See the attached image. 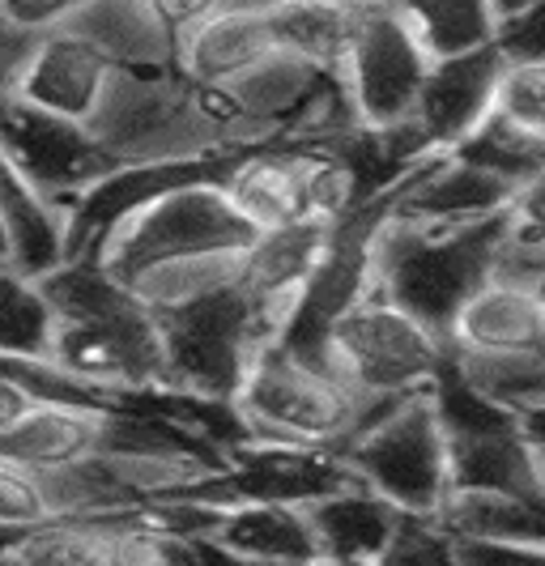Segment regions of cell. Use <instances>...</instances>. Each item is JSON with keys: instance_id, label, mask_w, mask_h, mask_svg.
Here are the masks:
<instances>
[{"instance_id": "obj_1", "label": "cell", "mask_w": 545, "mask_h": 566, "mask_svg": "<svg viewBox=\"0 0 545 566\" xmlns=\"http://www.w3.org/2000/svg\"><path fill=\"white\" fill-rule=\"evenodd\" d=\"M252 234L218 184H184L119 218L90 255L145 303H167L230 277Z\"/></svg>"}, {"instance_id": "obj_2", "label": "cell", "mask_w": 545, "mask_h": 566, "mask_svg": "<svg viewBox=\"0 0 545 566\" xmlns=\"http://www.w3.org/2000/svg\"><path fill=\"white\" fill-rule=\"evenodd\" d=\"M39 282L60 315L52 349L60 370L115 397L167 388L158 319L133 285L112 277L94 255H69Z\"/></svg>"}, {"instance_id": "obj_3", "label": "cell", "mask_w": 545, "mask_h": 566, "mask_svg": "<svg viewBox=\"0 0 545 566\" xmlns=\"http://www.w3.org/2000/svg\"><path fill=\"white\" fill-rule=\"evenodd\" d=\"M503 227L507 209L460 227H427L388 213L371 239L375 290L443 337L460 303L486 282Z\"/></svg>"}, {"instance_id": "obj_4", "label": "cell", "mask_w": 545, "mask_h": 566, "mask_svg": "<svg viewBox=\"0 0 545 566\" xmlns=\"http://www.w3.org/2000/svg\"><path fill=\"white\" fill-rule=\"evenodd\" d=\"M230 405L248 439H277V443L342 452L388 400L358 397L328 363L298 358L269 337L256 349Z\"/></svg>"}, {"instance_id": "obj_5", "label": "cell", "mask_w": 545, "mask_h": 566, "mask_svg": "<svg viewBox=\"0 0 545 566\" xmlns=\"http://www.w3.org/2000/svg\"><path fill=\"white\" fill-rule=\"evenodd\" d=\"M149 307L163 337L167 388L197 400L234 397L256 349L273 337L269 315L239 290L234 273Z\"/></svg>"}, {"instance_id": "obj_6", "label": "cell", "mask_w": 545, "mask_h": 566, "mask_svg": "<svg viewBox=\"0 0 545 566\" xmlns=\"http://www.w3.org/2000/svg\"><path fill=\"white\" fill-rule=\"evenodd\" d=\"M443 337L427 328L418 315L397 307L379 290H367L354 307H345L328 337L324 363L367 400H397L431 388L443 363Z\"/></svg>"}, {"instance_id": "obj_7", "label": "cell", "mask_w": 545, "mask_h": 566, "mask_svg": "<svg viewBox=\"0 0 545 566\" xmlns=\"http://www.w3.org/2000/svg\"><path fill=\"white\" fill-rule=\"evenodd\" d=\"M342 460L358 482L401 511L434 515L448 499V434L439 426L427 388L375 409L342 448Z\"/></svg>"}, {"instance_id": "obj_8", "label": "cell", "mask_w": 545, "mask_h": 566, "mask_svg": "<svg viewBox=\"0 0 545 566\" xmlns=\"http://www.w3.org/2000/svg\"><path fill=\"white\" fill-rule=\"evenodd\" d=\"M0 149L27 175L30 188L60 209H69L107 170L124 167L90 124L43 112L9 85L0 90Z\"/></svg>"}, {"instance_id": "obj_9", "label": "cell", "mask_w": 545, "mask_h": 566, "mask_svg": "<svg viewBox=\"0 0 545 566\" xmlns=\"http://www.w3.org/2000/svg\"><path fill=\"white\" fill-rule=\"evenodd\" d=\"M427 69H431V52L418 43V34L388 0H375L358 13L342 64V82L363 128L405 124L418 103Z\"/></svg>"}, {"instance_id": "obj_10", "label": "cell", "mask_w": 545, "mask_h": 566, "mask_svg": "<svg viewBox=\"0 0 545 566\" xmlns=\"http://www.w3.org/2000/svg\"><path fill=\"white\" fill-rule=\"evenodd\" d=\"M499 69H503V56H499L494 43L431 60L409 119L392 124L405 137V145L413 149V158L452 149L490 112V94H494V82H499Z\"/></svg>"}, {"instance_id": "obj_11", "label": "cell", "mask_w": 545, "mask_h": 566, "mask_svg": "<svg viewBox=\"0 0 545 566\" xmlns=\"http://www.w3.org/2000/svg\"><path fill=\"white\" fill-rule=\"evenodd\" d=\"M115 69H124V64H115L98 43H90L86 34L56 27L30 39V52L22 60V69L13 73L9 90L43 112L90 124L112 90Z\"/></svg>"}, {"instance_id": "obj_12", "label": "cell", "mask_w": 545, "mask_h": 566, "mask_svg": "<svg viewBox=\"0 0 545 566\" xmlns=\"http://www.w3.org/2000/svg\"><path fill=\"white\" fill-rule=\"evenodd\" d=\"M512 197L516 188L507 179L473 163H460L452 154H427L397 179L392 213L427 227H460V222H482L503 213Z\"/></svg>"}, {"instance_id": "obj_13", "label": "cell", "mask_w": 545, "mask_h": 566, "mask_svg": "<svg viewBox=\"0 0 545 566\" xmlns=\"http://www.w3.org/2000/svg\"><path fill=\"white\" fill-rule=\"evenodd\" d=\"M328 227L333 222H319V218H294L286 227L256 230L252 243L234 260V282L269 315L273 337L286 319L290 303L298 298L303 282L312 277L319 252L328 243Z\"/></svg>"}, {"instance_id": "obj_14", "label": "cell", "mask_w": 545, "mask_h": 566, "mask_svg": "<svg viewBox=\"0 0 545 566\" xmlns=\"http://www.w3.org/2000/svg\"><path fill=\"white\" fill-rule=\"evenodd\" d=\"M448 482L452 490L542 499V426L512 422L473 434H448Z\"/></svg>"}, {"instance_id": "obj_15", "label": "cell", "mask_w": 545, "mask_h": 566, "mask_svg": "<svg viewBox=\"0 0 545 566\" xmlns=\"http://www.w3.org/2000/svg\"><path fill=\"white\" fill-rule=\"evenodd\" d=\"M277 52V39L269 27V9H213L197 27L175 39V69L197 90H218L248 73L252 64Z\"/></svg>"}, {"instance_id": "obj_16", "label": "cell", "mask_w": 545, "mask_h": 566, "mask_svg": "<svg viewBox=\"0 0 545 566\" xmlns=\"http://www.w3.org/2000/svg\"><path fill=\"white\" fill-rule=\"evenodd\" d=\"M303 149L312 145H248L222 175V197L252 230L286 227L303 218Z\"/></svg>"}, {"instance_id": "obj_17", "label": "cell", "mask_w": 545, "mask_h": 566, "mask_svg": "<svg viewBox=\"0 0 545 566\" xmlns=\"http://www.w3.org/2000/svg\"><path fill=\"white\" fill-rule=\"evenodd\" d=\"M209 537L218 541L230 563H319L307 503H277V499L227 503L218 511Z\"/></svg>"}, {"instance_id": "obj_18", "label": "cell", "mask_w": 545, "mask_h": 566, "mask_svg": "<svg viewBox=\"0 0 545 566\" xmlns=\"http://www.w3.org/2000/svg\"><path fill=\"white\" fill-rule=\"evenodd\" d=\"M401 507L379 499L363 482L328 490L307 503V520L319 545V563H379Z\"/></svg>"}, {"instance_id": "obj_19", "label": "cell", "mask_w": 545, "mask_h": 566, "mask_svg": "<svg viewBox=\"0 0 545 566\" xmlns=\"http://www.w3.org/2000/svg\"><path fill=\"white\" fill-rule=\"evenodd\" d=\"M443 340L452 349H542L545 345L542 290L482 282L457 307Z\"/></svg>"}, {"instance_id": "obj_20", "label": "cell", "mask_w": 545, "mask_h": 566, "mask_svg": "<svg viewBox=\"0 0 545 566\" xmlns=\"http://www.w3.org/2000/svg\"><path fill=\"white\" fill-rule=\"evenodd\" d=\"M103 413L90 405H64V400H34L18 422L0 434V455L27 464L34 473L64 469L82 455L98 452Z\"/></svg>"}, {"instance_id": "obj_21", "label": "cell", "mask_w": 545, "mask_h": 566, "mask_svg": "<svg viewBox=\"0 0 545 566\" xmlns=\"http://www.w3.org/2000/svg\"><path fill=\"white\" fill-rule=\"evenodd\" d=\"M0 218L9 230V264L27 277H43L64 264V209L43 192L30 188V179L13 167L0 149Z\"/></svg>"}, {"instance_id": "obj_22", "label": "cell", "mask_w": 545, "mask_h": 566, "mask_svg": "<svg viewBox=\"0 0 545 566\" xmlns=\"http://www.w3.org/2000/svg\"><path fill=\"white\" fill-rule=\"evenodd\" d=\"M64 27L86 34L124 69H175L171 34L154 22L145 0H86Z\"/></svg>"}, {"instance_id": "obj_23", "label": "cell", "mask_w": 545, "mask_h": 566, "mask_svg": "<svg viewBox=\"0 0 545 566\" xmlns=\"http://www.w3.org/2000/svg\"><path fill=\"white\" fill-rule=\"evenodd\" d=\"M439 524L452 537H486L512 541L528 549H545V503L542 499H520L499 490H448Z\"/></svg>"}, {"instance_id": "obj_24", "label": "cell", "mask_w": 545, "mask_h": 566, "mask_svg": "<svg viewBox=\"0 0 545 566\" xmlns=\"http://www.w3.org/2000/svg\"><path fill=\"white\" fill-rule=\"evenodd\" d=\"M448 358H452V367L486 400L512 409L516 418L542 422V397H545L542 349H452L448 345Z\"/></svg>"}, {"instance_id": "obj_25", "label": "cell", "mask_w": 545, "mask_h": 566, "mask_svg": "<svg viewBox=\"0 0 545 566\" xmlns=\"http://www.w3.org/2000/svg\"><path fill=\"white\" fill-rule=\"evenodd\" d=\"M60 315L39 277L0 264V354L4 358H34L52 363Z\"/></svg>"}, {"instance_id": "obj_26", "label": "cell", "mask_w": 545, "mask_h": 566, "mask_svg": "<svg viewBox=\"0 0 545 566\" xmlns=\"http://www.w3.org/2000/svg\"><path fill=\"white\" fill-rule=\"evenodd\" d=\"M363 13V9H358ZM354 9H328V4H298V0H277L269 9V27L277 39V52L307 60L316 69L342 73L349 39L358 27Z\"/></svg>"}, {"instance_id": "obj_27", "label": "cell", "mask_w": 545, "mask_h": 566, "mask_svg": "<svg viewBox=\"0 0 545 566\" xmlns=\"http://www.w3.org/2000/svg\"><path fill=\"white\" fill-rule=\"evenodd\" d=\"M460 163H473V167L490 170L499 179H507L512 188H524L533 179H542V163H545V133H533V128H520L512 119H503L499 112H486L464 137H460L452 149Z\"/></svg>"}, {"instance_id": "obj_28", "label": "cell", "mask_w": 545, "mask_h": 566, "mask_svg": "<svg viewBox=\"0 0 545 566\" xmlns=\"http://www.w3.org/2000/svg\"><path fill=\"white\" fill-rule=\"evenodd\" d=\"M401 13L418 43L434 56H457L494 39L490 0H388Z\"/></svg>"}, {"instance_id": "obj_29", "label": "cell", "mask_w": 545, "mask_h": 566, "mask_svg": "<svg viewBox=\"0 0 545 566\" xmlns=\"http://www.w3.org/2000/svg\"><path fill=\"white\" fill-rule=\"evenodd\" d=\"M490 112L520 128L545 133V64L542 60H503L499 82L490 94Z\"/></svg>"}, {"instance_id": "obj_30", "label": "cell", "mask_w": 545, "mask_h": 566, "mask_svg": "<svg viewBox=\"0 0 545 566\" xmlns=\"http://www.w3.org/2000/svg\"><path fill=\"white\" fill-rule=\"evenodd\" d=\"M43 520H56L43 473L0 455V528H34Z\"/></svg>"}, {"instance_id": "obj_31", "label": "cell", "mask_w": 545, "mask_h": 566, "mask_svg": "<svg viewBox=\"0 0 545 566\" xmlns=\"http://www.w3.org/2000/svg\"><path fill=\"white\" fill-rule=\"evenodd\" d=\"M384 566H452V554H448V533L439 524V511L434 515H422V511H401L397 515V528H392V541L384 549Z\"/></svg>"}, {"instance_id": "obj_32", "label": "cell", "mask_w": 545, "mask_h": 566, "mask_svg": "<svg viewBox=\"0 0 545 566\" xmlns=\"http://www.w3.org/2000/svg\"><path fill=\"white\" fill-rule=\"evenodd\" d=\"M503 60H542V4L494 18V39Z\"/></svg>"}, {"instance_id": "obj_33", "label": "cell", "mask_w": 545, "mask_h": 566, "mask_svg": "<svg viewBox=\"0 0 545 566\" xmlns=\"http://www.w3.org/2000/svg\"><path fill=\"white\" fill-rule=\"evenodd\" d=\"M86 0H0V18L22 34H43V30L64 27Z\"/></svg>"}, {"instance_id": "obj_34", "label": "cell", "mask_w": 545, "mask_h": 566, "mask_svg": "<svg viewBox=\"0 0 545 566\" xmlns=\"http://www.w3.org/2000/svg\"><path fill=\"white\" fill-rule=\"evenodd\" d=\"M145 9L154 13V22L171 34V43L188 27H197L213 9H222V0H145Z\"/></svg>"}, {"instance_id": "obj_35", "label": "cell", "mask_w": 545, "mask_h": 566, "mask_svg": "<svg viewBox=\"0 0 545 566\" xmlns=\"http://www.w3.org/2000/svg\"><path fill=\"white\" fill-rule=\"evenodd\" d=\"M30 405H34V397H30L27 388H22V384H13L9 375H0V434L18 422Z\"/></svg>"}, {"instance_id": "obj_36", "label": "cell", "mask_w": 545, "mask_h": 566, "mask_svg": "<svg viewBox=\"0 0 545 566\" xmlns=\"http://www.w3.org/2000/svg\"><path fill=\"white\" fill-rule=\"evenodd\" d=\"M298 4H328V9H367V4H375V0H298Z\"/></svg>"}, {"instance_id": "obj_37", "label": "cell", "mask_w": 545, "mask_h": 566, "mask_svg": "<svg viewBox=\"0 0 545 566\" xmlns=\"http://www.w3.org/2000/svg\"><path fill=\"white\" fill-rule=\"evenodd\" d=\"M27 528H0V563H4V554H9V545L22 537Z\"/></svg>"}, {"instance_id": "obj_38", "label": "cell", "mask_w": 545, "mask_h": 566, "mask_svg": "<svg viewBox=\"0 0 545 566\" xmlns=\"http://www.w3.org/2000/svg\"><path fill=\"white\" fill-rule=\"evenodd\" d=\"M0 264H9V230H4V218H0Z\"/></svg>"}]
</instances>
